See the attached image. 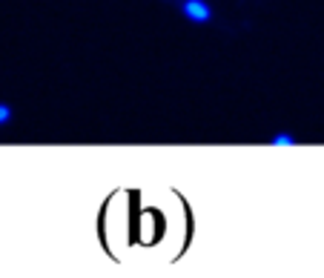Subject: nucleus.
<instances>
[{"label": "nucleus", "mask_w": 324, "mask_h": 278, "mask_svg": "<svg viewBox=\"0 0 324 278\" xmlns=\"http://www.w3.org/2000/svg\"><path fill=\"white\" fill-rule=\"evenodd\" d=\"M184 15L192 17L195 23H204V20H209L212 12H209V6L204 0H187V3H184Z\"/></svg>", "instance_id": "obj_1"}, {"label": "nucleus", "mask_w": 324, "mask_h": 278, "mask_svg": "<svg viewBox=\"0 0 324 278\" xmlns=\"http://www.w3.org/2000/svg\"><path fill=\"white\" fill-rule=\"evenodd\" d=\"M295 141L290 138V135H275L273 138V147H293Z\"/></svg>", "instance_id": "obj_2"}, {"label": "nucleus", "mask_w": 324, "mask_h": 278, "mask_svg": "<svg viewBox=\"0 0 324 278\" xmlns=\"http://www.w3.org/2000/svg\"><path fill=\"white\" fill-rule=\"evenodd\" d=\"M9 118H12V109H9L6 103H0V124H6Z\"/></svg>", "instance_id": "obj_3"}]
</instances>
